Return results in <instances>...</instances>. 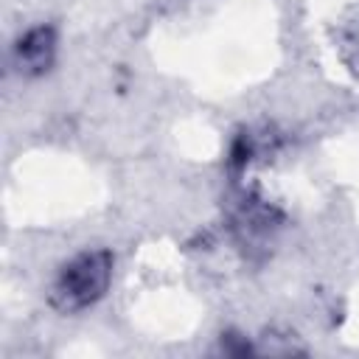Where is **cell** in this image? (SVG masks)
I'll return each mask as SVG.
<instances>
[{
  "mask_svg": "<svg viewBox=\"0 0 359 359\" xmlns=\"http://www.w3.org/2000/svg\"><path fill=\"white\" fill-rule=\"evenodd\" d=\"M112 266H115V258L104 247L76 252L70 261L62 264V269L50 280V289H48L50 306L62 314H79L95 306L109 289Z\"/></svg>",
  "mask_w": 359,
  "mask_h": 359,
  "instance_id": "6da1fadb",
  "label": "cell"
},
{
  "mask_svg": "<svg viewBox=\"0 0 359 359\" xmlns=\"http://www.w3.org/2000/svg\"><path fill=\"white\" fill-rule=\"evenodd\" d=\"M59 36L53 25H34L14 42V65L22 76H42L53 67Z\"/></svg>",
  "mask_w": 359,
  "mask_h": 359,
  "instance_id": "7a4b0ae2",
  "label": "cell"
},
{
  "mask_svg": "<svg viewBox=\"0 0 359 359\" xmlns=\"http://www.w3.org/2000/svg\"><path fill=\"white\" fill-rule=\"evenodd\" d=\"M280 222H283L280 210H275L269 202H264V199H258L252 194H247L238 202L236 216H233V227H236V233L244 241H264V238H269L280 227Z\"/></svg>",
  "mask_w": 359,
  "mask_h": 359,
  "instance_id": "3957f363",
  "label": "cell"
}]
</instances>
